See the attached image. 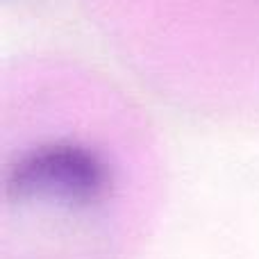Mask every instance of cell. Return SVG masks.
I'll return each instance as SVG.
<instances>
[{"label":"cell","mask_w":259,"mask_h":259,"mask_svg":"<svg viewBox=\"0 0 259 259\" xmlns=\"http://www.w3.org/2000/svg\"><path fill=\"white\" fill-rule=\"evenodd\" d=\"M118 166L107 148L80 132L41 134L5 166V198L25 219L57 230L103 221L118 198Z\"/></svg>","instance_id":"1"}]
</instances>
